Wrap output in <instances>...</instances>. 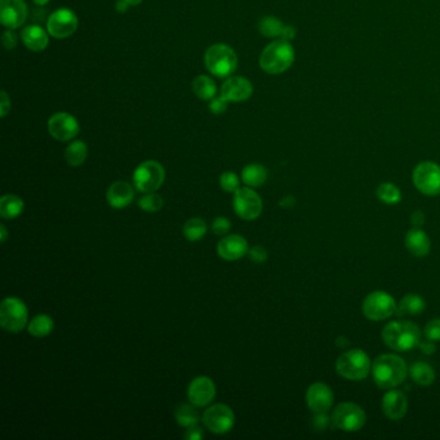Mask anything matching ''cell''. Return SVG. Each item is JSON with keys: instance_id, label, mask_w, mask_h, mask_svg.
Returning <instances> with one entry per match:
<instances>
[{"instance_id": "obj_1", "label": "cell", "mask_w": 440, "mask_h": 440, "mask_svg": "<svg viewBox=\"0 0 440 440\" xmlns=\"http://www.w3.org/2000/svg\"><path fill=\"white\" fill-rule=\"evenodd\" d=\"M408 368L402 358L394 354H384L374 360L372 376L379 389H394L404 382Z\"/></svg>"}, {"instance_id": "obj_2", "label": "cell", "mask_w": 440, "mask_h": 440, "mask_svg": "<svg viewBox=\"0 0 440 440\" xmlns=\"http://www.w3.org/2000/svg\"><path fill=\"white\" fill-rule=\"evenodd\" d=\"M295 62V49L292 44L284 40H274L259 56V68L270 75H279L287 71Z\"/></svg>"}, {"instance_id": "obj_3", "label": "cell", "mask_w": 440, "mask_h": 440, "mask_svg": "<svg viewBox=\"0 0 440 440\" xmlns=\"http://www.w3.org/2000/svg\"><path fill=\"white\" fill-rule=\"evenodd\" d=\"M421 332L415 323L396 320L389 323L382 331V340L395 351H410L420 343Z\"/></svg>"}, {"instance_id": "obj_4", "label": "cell", "mask_w": 440, "mask_h": 440, "mask_svg": "<svg viewBox=\"0 0 440 440\" xmlns=\"http://www.w3.org/2000/svg\"><path fill=\"white\" fill-rule=\"evenodd\" d=\"M207 70L217 78H228L238 68V56L231 47L226 44L211 46L204 54Z\"/></svg>"}, {"instance_id": "obj_5", "label": "cell", "mask_w": 440, "mask_h": 440, "mask_svg": "<svg viewBox=\"0 0 440 440\" xmlns=\"http://www.w3.org/2000/svg\"><path fill=\"white\" fill-rule=\"evenodd\" d=\"M29 312L23 300L7 297L0 305V326L9 334H18L28 328Z\"/></svg>"}, {"instance_id": "obj_6", "label": "cell", "mask_w": 440, "mask_h": 440, "mask_svg": "<svg viewBox=\"0 0 440 440\" xmlns=\"http://www.w3.org/2000/svg\"><path fill=\"white\" fill-rule=\"evenodd\" d=\"M371 360L363 350L353 349L342 354L336 362V371L343 379L362 381L371 371Z\"/></svg>"}, {"instance_id": "obj_7", "label": "cell", "mask_w": 440, "mask_h": 440, "mask_svg": "<svg viewBox=\"0 0 440 440\" xmlns=\"http://www.w3.org/2000/svg\"><path fill=\"white\" fill-rule=\"evenodd\" d=\"M132 178L140 192H155L166 181V171L159 161L146 160L135 169Z\"/></svg>"}, {"instance_id": "obj_8", "label": "cell", "mask_w": 440, "mask_h": 440, "mask_svg": "<svg viewBox=\"0 0 440 440\" xmlns=\"http://www.w3.org/2000/svg\"><path fill=\"white\" fill-rule=\"evenodd\" d=\"M331 425L342 432H359L367 422L365 412L355 403L345 402L334 408L331 416Z\"/></svg>"}, {"instance_id": "obj_9", "label": "cell", "mask_w": 440, "mask_h": 440, "mask_svg": "<svg viewBox=\"0 0 440 440\" xmlns=\"http://www.w3.org/2000/svg\"><path fill=\"white\" fill-rule=\"evenodd\" d=\"M202 422L211 433L224 435L233 430L236 425V416L228 405L219 403L204 410Z\"/></svg>"}, {"instance_id": "obj_10", "label": "cell", "mask_w": 440, "mask_h": 440, "mask_svg": "<svg viewBox=\"0 0 440 440\" xmlns=\"http://www.w3.org/2000/svg\"><path fill=\"white\" fill-rule=\"evenodd\" d=\"M362 307L365 318L373 322H381L393 317L396 312L398 306L395 304V300L391 295L384 291H376L365 297Z\"/></svg>"}, {"instance_id": "obj_11", "label": "cell", "mask_w": 440, "mask_h": 440, "mask_svg": "<svg viewBox=\"0 0 440 440\" xmlns=\"http://www.w3.org/2000/svg\"><path fill=\"white\" fill-rule=\"evenodd\" d=\"M413 183L418 191L427 197L440 194V167L434 161H422L413 171Z\"/></svg>"}, {"instance_id": "obj_12", "label": "cell", "mask_w": 440, "mask_h": 440, "mask_svg": "<svg viewBox=\"0 0 440 440\" xmlns=\"http://www.w3.org/2000/svg\"><path fill=\"white\" fill-rule=\"evenodd\" d=\"M233 207L236 214L245 221L256 220L262 213V199L252 188H239L234 192Z\"/></svg>"}, {"instance_id": "obj_13", "label": "cell", "mask_w": 440, "mask_h": 440, "mask_svg": "<svg viewBox=\"0 0 440 440\" xmlns=\"http://www.w3.org/2000/svg\"><path fill=\"white\" fill-rule=\"evenodd\" d=\"M76 29H78V17L68 8H60L48 17L47 30L54 38H68L75 32Z\"/></svg>"}, {"instance_id": "obj_14", "label": "cell", "mask_w": 440, "mask_h": 440, "mask_svg": "<svg viewBox=\"0 0 440 440\" xmlns=\"http://www.w3.org/2000/svg\"><path fill=\"white\" fill-rule=\"evenodd\" d=\"M79 123L68 113H56L48 121V132L54 140L66 142L78 136Z\"/></svg>"}, {"instance_id": "obj_15", "label": "cell", "mask_w": 440, "mask_h": 440, "mask_svg": "<svg viewBox=\"0 0 440 440\" xmlns=\"http://www.w3.org/2000/svg\"><path fill=\"white\" fill-rule=\"evenodd\" d=\"M28 15V6L23 0H0V21L8 29L21 28Z\"/></svg>"}, {"instance_id": "obj_16", "label": "cell", "mask_w": 440, "mask_h": 440, "mask_svg": "<svg viewBox=\"0 0 440 440\" xmlns=\"http://www.w3.org/2000/svg\"><path fill=\"white\" fill-rule=\"evenodd\" d=\"M214 396H216V385L212 379L207 376H197L190 382L188 398L189 402L197 408H203L211 404Z\"/></svg>"}, {"instance_id": "obj_17", "label": "cell", "mask_w": 440, "mask_h": 440, "mask_svg": "<svg viewBox=\"0 0 440 440\" xmlns=\"http://www.w3.org/2000/svg\"><path fill=\"white\" fill-rule=\"evenodd\" d=\"M334 391L323 382H315L306 391L307 407L314 413H326L334 405Z\"/></svg>"}, {"instance_id": "obj_18", "label": "cell", "mask_w": 440, "mask_h": 440, "mask_svg": "<svg viewBox=\"0 0 440 440\" xmlns=\"http://www.w3.org/2000/svg\"><path fill=\"white\" fill-rule=\"evenodd\" d=\"M253 85L243 76H228V80L221 87V96L228 102H242L251 99Z\"/></svg>"}, {"instance_id": "obj_19", "label": "cell", "mask_w": 440, "mask_h": 440, "mask_svg": "<svg viewBox=\"0 0 440 440\" xmlns=\"http://www.w3.org/2000/svg\"><path fill=\"white\" fill-rule=\"evenodd\" d=\"M248 242L242 236H225L217 244V255L225 261H236L248 255Z\"/></svg>"}, {"instance_id": "obj_20", "label": "cell", "mask_w": 440, "mask_h": 440, "mask_svg": "<svg viewBox=\"0 0 440 440\" xmlns=\"http://www.w3.org/2000/svg\"><path fill=\"white\" fill-rule=\"evenodd\" d=\"M382 410L385 416L393 421L402 420L408 410V401L407 396L399 390L387 391L382 399Z\"/></svg>"}, {"instance_id": "obj_21", "label": "cell", "mask_w": 440, "mask_h": 440, "mask_svg": "<svg viewBox=\"0 0 440 440\" xmlns=\"http://www.w3.org/2000/svg\"><path fill=\"white\" fill-rule=\"evenodd\" d=\"M107 203L114 209H123L130 205L135 199V190L124 181L111 183L106 192Z\"/></svg>"}, {"instance_id": "obj_22", "label": "cell", "mask_w": 440, "mask_h": 440, "mask_svg": "<svg viewBox=\"0 0 440 440\" xmlns=\"http://www.w3.org/2000/svg\"><path fill=\"white\" fill-rule=\"evenodd\" d=\"M49 32H47L39 25H30L26 26L21 32V39L23 44L28 47L32 52H42L44 51L49 43Z\"/></svg>"}, {"instance_id": "obj_23", "label": "cell", "mask_w": 440, "mask_h": 440, "mask_svg": "<svg viewBox=\"0 0 440 440\" xmlns=\"http://www.w3.org/2000/svg\"><path fill=\"white\" fill-rule=\"evenodd\" d=\"M407 250L416 257H425L430 252V239L421 228H412L404 239Z\"/></svg>"}, {"instance_id": "obj_24", "label": "cell", "mask_w": 440, "mask_h": 440, "mask_svg": "<svg viewBox=\"0 0 440 440\" xmlns=\"http://www.w3.org/2000/svg\"><path fill=\"white\" fill-rule=\"evenodd\" d=\"M23 199L13 194H7L0 199V216L4 220H15L23 214Z\"/></svg>"}, {"instance_id": "obj_25", "label": "cell", "mask_w": 440, "mask_h": 440, "mask_svg": "<svg viewBox=\"0 0 440 440\" xmlns=\"http://www.w3.org/2000/svg\"><path fill=\"white\" fill-rule=\"evenodd\" d=\"M267 169L262 164H248L242 171V181L248 188H261L267 181Z\"/></svg>"}, {"instance_id": "obj_26", "label": "cell", "mask_w": 440, "mask_h": 440, "mask_svg": "<svg viewBox=\"0 0 440 440\" xmlns=\"http://www.w3.org/2000/svg\"><path fill=\"white\" fill-rule=\"evenodd\" d=\"M54 322L47 314H38L28 324V332L35 338H44L54 332Z\"/></svg>"}, {"instance_id": "obj_27", "label": "cell", "mask_w": 440, "mask_h": 440, "mask_svg": "<svg viewBox=\"0 0 440 440\" xmlns=\"http://www.w3.org/2000/svg\"><path fill=\"white\" fill-rule=\"evenodd\" d=\"M425 300L418 295L410 293V295H405L401 300L399 306L396 307V314L398 315H420L425 312Z\"/></svg>"}, {"instance_id": "obj_28", "label": "cell", "mask_w": 440, "mask_h": 440, "mask_svg": "<svg viewBox=\"0 0 440 440\" xmlns=\"http://www.w3.org/2000/svg\"><path fill=\"white\" fill-rule=\"evenodd\" d=\"M194 404H186L183 403L180 404L175 410V418L177 424L183 426L185 429H188L189 426L195 425L200 421V415Z\"/></svg>"}, {"instance_id": "obj_29", "label": "cell", "mask_w": 440, "mask_h": 440, "mask_svg": "<svg viewBox=\"0 0 440 440\" xmlns=\"http://www.w3.org/2000/svg\"><path fill=\"white\" fill-rule=\"evenodd\" d=\"M88 157V147L83 141H73L65 152V159L70 167H80Z\"/></svg>"}, {"instance_id": "obj_30", "label": "cell", "mask_w": 440, "mask_h": 440, "mask_svg": "<svg viewBox=\"0 0 440 440\" xmlns=\"http://www.w3.org/2000/svg\"><path fill=\"white\" fill-rule=\"evenodd\" d=\"M192 91L200 99H213L217 92L216 83L209 76L199 75L192 82Z\"/></svg>"}, {"instance_id": "obj_31", "label": "cell", "mask_w": 440, "mask_h": 440, "mask_svg": "<svg viewBox=\"0 0 440 440\" xmlns=\"http://www.w3.org/2000/svg\"><path fill=\"white\" fill-rule=\"evenodd\" d=\"M410 373L412 379L421 386H429L435 381V372L432 365H426L424 362H418L412 365Z\"/></svg>"}, {"instance_id": "obj_32", "label": "cell", "mask_w": 440, "mask_h": 440, "mask_svg": "<svg viewBox=\"0 0 440 440\" xmlns=\"http://www.w3.org/2000/svg\"><path fill=\"white\" fill-rule=\"evenodd\" d=\"M183 236L190 242H199L207 234V224L203 219L194 217L185 222L183 228Z\"/></svg>"}, {"instance_id": "obj_33", "label": "cell", "mask_w": 440, "mask_h": 440, "mask_svg": "<svg viewBox=\"0 0 440 440\" xmlns=\"http://www.w3.org/2000/svg\"><path fill=\"white\" fill-rule=\"evenodd\" d=\"M284 26L279 18L267 16L258 23V30L266 38H281Z\"/></svg>"}, {"instance_id": "obj_34", "label": "cell", "mask_w": 440, "mask_h": 440, "mask_svg": "<svg viewBox=\"0 0 440 440\" xmlns=\"http://www.w3.org/2000/svg\"><path fill=\"white\" fill-rule=\"evenodd\" d=\"M376 192H377V197L386 204H398L402 200V192L394 183H381Z\"/></svg>"}, {"instance_id": "obj_35", "label": "cell", "mask_w": 440, "mask_h": 440, "mask_svg": "<svg viewBox=\"0 0 440 440\" xmlns=\"http://www.w3.org/2000/svg\"><path fill=\"white\" fill-rule=\"evenodd\" d=\"M164 205L163 197L157 192H147L138 200V207L145 212H158Z\"/></svg>"}, {"instance_id": "obj_36", "label": "cell", "mask_w": 440, "mask_h": 440, "mask_svg": "<svg viewBox=\"0 0 440 440\" xmlns=\"http://www.w3.org/2000/svg\"><path fill=\"white\" fill-rule=\"evenodd\" d=\"M220 186L226 192H236L240 188V180L234 172H224L220 177Z\"/></svg>"}, {"instance_id": "obj_37", "label": "cell", "mask_w": 440, "mask_h": 440, "mask_svg": "<svg viewBox=\"0 0 440 440\" xmlns=\"http://www.w3.org/2000/svg\"><path fill=\"white\" fill-rule=\"evenodd\" d=\"M231 228V222L226 217H217L212 222V231L214 236H224Z\"/></svg>"}, {"instance_id": "obj_38", "label": "cell", "mask_w": 440, "mask_h": 440, "mask_svg": "<svg viewBox=\"0 0 440 440\" xmlns=\"http://www.w3.org/2000/svg\"><path fill=\"white\" fill-rule=\"evenodd\" d=\"M425 337L430 341H440V319H433L426 324Z\"/></svg>"}, {"instance_id": "obj_39", "label": "cell", "mask_w": 440, "mask_h": 440, "mask_svg": "<svg viewBox=\"0 0 440 440\" xmlns=\"http://www.w3.org/2000/svg\"><path fill=\"white\" fill-rule=\"evenodd\" d=\"M248 257L251 258L255 264H264L269 258V253L264 247L261 245H255L248 251Z\"/></svg>"}, {"instance_id": "obj_40", "label": "cell", "mask_w": 440, "mask_h": 440, "mask_svg": "<svg viewBox=\"0 0 440 440\" xmlns=\"http://www.w3.org/2000/svg\"><path fill=\"white\" fill-rule=\"evenodd\" d=\"M17 43H18V37H17L16 32H13L12 30H7L3 32V35H1V44H3V47H4L7 51H11V49L16 48Z\"/></svg>"}, {"instance_id": "obj_41", "label": "cell", "mask_w": 440, "mask_h": 440, "mask_svg": "<svg viewBox=\"0 0 440 440\" xmlns=\"http://www.w3.org/2000/svg\"><path fill=\"white\" fill-rule=\"evenodd\" d=\"M228 99H224L222 96L220 97H214L212 99V102H211V105H209V110L212 111L213 114L220 115L222 113H225L226 111V109H228Z\"/></svg>"}, {"instance_id": "obj_42", "label": "cell", "mask_w": 440, "mask_h": 440, "mask_svg": "<svg viewBox=\"0 0 440 440\" xmlns=\"http://www.w3.org/2000/svg\"><path fill=\"white\" fill-rule=\"evenodd\" d=\"M331 422V418L326 416V413H315V417L312 418V425L314 429L318 432L326 430Z\"/></svg>"}, {"instance_id": "obj_43", "label": "cell", "mask_w": 440, "mask_h": 440, "mask_svg": "<svg viewBox=\"0 0 440 440\" xmlns=\"http://www.w3.org/2000/svg\"><path fill=\"white\" fill-rule=\"evenodd\" d=\"M183 438L188 440H202L204 438V432L200 426L195 424V425L189 426L186 429V433L183 435Z\"/></svg>"}, {"instance_id": "obj_44", "label": "cell", "mask_w": 440, "mask_h": 440, "mask_svg": "<svg viewBox=\"0 0 440 440\" xmlns=\"http://www.w3.org/2000/svg\"><path fill=\"white\" fill-rule=\"evenodd\" d=\"M9 110H11V99H9L7 92L1 91L0 93V116L6 118Z\"/></svg>"}, {"instance_id": "obj_45", "label": "cell", "mask_w": 440, "mask_h": 440, "mask_svg": "<svg viewBox=\"0 0 440 440\" xmlns=\"http://www.w3.org/2000/svg\"><path fill=\"white\" fill-rule=\"evenodd\" d=\"M296 37V29L293 28V26H289V25H286L284 26V30H283V34H281V38L284 39V40H287V42H291L292 39Z\"/></svg>"}, {"instance_id": "obj_46", "label": "cell", "mask_w": 440, "mask_h": 440, "mask_svg": "<svg viewBox=\"0 0 440 440\" xmlns=\"http://www.w3.org/2000/svg\"><path fill=\"white\" fill-rule=\"evenodd\" d=\"M424 222H425V216L421 211H416L412 214V224L415 226H421V225H424Z\"/></svg>"}, {"instance_id": "obj_47", "label": "cell", "mask_w": 440, "mask_h": 440, "mask_svg": "<svg viewBox=\"0 0 440 440\" xmlns=\"http://www.w3.org/2000/svg\"><path fill=\"white\" fill-rule=\"evenodd\" d=\"M279 205L283 207V208H292V207L296 205V199L292 197H283L281 202H279Z\"/></svg>"}, {"instance_id": "obj_48", "label": "cell", "mask_w": 440, "mask_h": 440, "mask_svg": "<svg viewBox=\"0 0 440 440\" xmlns=\"http://www.w3.org/2000/svg\"><path fill=\"white\" fill-rule=\"evenodd\" d=\"M115 7H116V11H118L119 13H126V12L128 11V8L130 7V4H129L127 0H118Z\"/></svg>"}, {"instance_id": "obj_49", "label": "cell", "mask_w": 440, "mask_h": 440, "mask_svg": "<svg viewBox=\"0 0 440 440\" xmlns=\"http://www.w3.org/2000/svg\"><path fill=\"white\" fill-rule=\"evenodd\" d=\"M421 350L425 353V354H434L435 353V346H434L433 343H425V342H422L421 343Z\"/></svg>"}, {"instance_id": "obj_50", "label": "cell", "mask_w": 440, "mask_h": 440, "mask_svg": "<svg viewBox=\"0 0 440 440\" xmlns=\"http://www.w3.org/2000/svg\"><path fill=\"white\" fill-rule=\"evenodd\" d=\"M8 238V230L4 225H1L0 226V240H1V243H6V240H7Z\"/></svg>"}, {"instance_id": "obj_51", "label": "cell", "mask_w": 440, "mask_h": 440, "mask_svg": "<svg viewBox=\"0 0 440 440\" xmlns=\"http://www.w3.org/2000/svg\"><path fill=\"white\" fill-rule=\"evenodd\" d=\"M35 4H38L40 7H43V6H46L49 3V0H32Z\"/></svg>"}, {"instance_id": "obj_52", "label": "cell", "mask_w": 440, "mask_h": 440, "mask_svg": "<svg viewBox=\"0 0 440 440\" xmlns=\"http://www.w3.org/2000/svg\"><path fill=\"white\" fill-rule=\"evenodd\" d=\"M130 6H138L142 3V0H127Z\"/></svg>"}]
</instances>
